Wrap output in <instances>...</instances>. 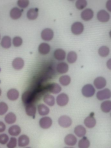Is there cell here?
<instances>
[{
    "label": "cell",
    "instance_id": "484cf974",
    "mask_svg": "<svg viewBox=\"0 0 111 148\" xmlns=\"http://www.w3.org/2000/svg\"><path fill=\"white\" fill-rule=\"evenodd\" d=\"M1 44L4 48H9L12 46V40L9 36H5L3 38L1 41Z\"/></svg>",
    "mask_w": 111,
    "mask_h": 148
},
{
    "label": "cell",
    "instance_id": "ee69618b",
    "mask_svg": "<svg viewBox=\"0 0 111 148\" xmlns=\"http://www.w3.org/2000/svg\"><path fill=\"white\" fill-rule=\"evenodd\" d=\"M1 89H0V96H1Z\"/></svg>",
    "mask_w": 111,
    "mask_h": 148
},
{
    "label": "cell",
    "instance_id": "9c48e42d",
    "mask_svg": "<svg viewBox=\"0 0 111 148\" xmlns=\"http://www.w3.org/2000/svg\"><path fill=\"white\" fill-rule=\"evenodd\" d=\"M94 84L97 89H101L104 88L106 85V81L104 78L99 77L96 78Z\"/></svg>",
    "mask_w": 111,
    "mask_h": 148
},
{
    "label": "cell",
    "instance_id": "7a4b0ae2",
    "mask_svg": "<svg viewBox=\"0 0 111 148\" xmlns=\"http://www.w3.org/2000/svg\"><path fill=\"white\" fill-rule=\"evenodd\" d=\"M34 98V94L29 91L24 92L22 96V101L25 105L32 103Z\"/></svg>",
    "mask_w": 111,
    "mask_h": 148
},
{
    "label": "cell",
    "instance_id": "d590c367",
    "mask_svg": "<svg viewBox=\"0 0 111 148\" xmlns=\"http://www.w3.org/2000/svg\"><path fill=\"white\" fill-rule=\"evenodd\" d=\"M8 109L7 105L4 102L0 103V115H2L7 113Z\"/></svg>",
    "mask_w": 111,
    "mask_h": 148
},
{
    "label": "cell",
    "instance_id": "e575fe53",
    "mask_svg": "<svg viewBox=\"0 0 111 148\" xmlns=\"http://www.w3.org/2000/svg\"><path fill=\"white\" fill-rule=\"evenodd\" d=\"M87 2L85 0H78L76 3V7L78 9L82 10L86 6Z\"/></svg>",
    "mask_w": 111,
    "mask_h": 148
},
{
    "label": "cell",
    "instance_id": "60d3db41",
    "mask_svg": "<svg viewBox=\"0 0 111 148\" xmlns=\"http://www.w3.org/2000/svg\"><path fill=\"white\" fill-rule=\"evenodd\" d=\"M5 129V125L2 121H0V133L4 132Z\"/></svg>",
    "mask_w": 111,
    "mask_h": 148
},
{
    "label": "cell",
    "instance_id": "b9f144b4",
    "mask_svg": "<svg viewBox=\"0 0 111 148\" xmlns=\"http://www.w3.org/2000/svg\"><path fill=\"white\" fill-rule=\"evenodd\" d=\"M107 8L110 12H111V1H108L106 4Z\"/></svg>",
    "mask_w": 111,
    "mask_h": 148
},
{
    "label": "cell",
    "instance_id": "1f68e13d",
    "mask_svg": "<svg viewBox=\"0 0 111 148\" xmlns=\"http://www.w3.org/2000/svg\"><path fill=\"white\" fill-rule=\"evenodd\" d=\"M59 81L61 85L64 86H66L70 83L71 79L70 77L68 75H65L60 77Z\"/></svg>",
    "mask_w": 111,
    "mask_h": 148
},
{
    "label": "cell",
    "instance_id": "4fadbf2b",
    "mask_svg": "<svg viewBox=\"0 0 111 148\" xmlns=\"http://www.w3.org/2000/svg\"><path fill=\"white\" fill-rule=\"evenodd\" d=\"M81 16L83 20L86 21L90 20L93 17V11L89 8L86 9L83 11Z\"/></svg>",
    "mask_w": 111,
    "mask_h": 148
},
{
    "label": "cell",
    "instance_id": "603a6c76",
    "mask_svg": "<svg viewBox=\"0 0 111 148\" xmlns=\"http://www.w3.org/2000/svg\"><path fill=\"white\" fill-rule=\"evenodd\" d=\"M38 10L37 8L30 9L27 13V18L31 20H34L37 18L38 16Z\"/></svg>",
    "mask_w": 111,
    "mask_h": 148
},
{
    "label": "cell",
    "instance_id": "74e56055",
    "mask_svg": "<svg viewBox=\"0 0 111 148\" xmlns=\"http://www.w3.org/2000/svg\"><path fill=\"white\" fill-rule=\"evenodd\" d=\"M17 144L16 139L14 137L11 138L9 143L7 145L8 148H15Z\"/></svg>",
    "mask_w": 111,
    "mask_h": 148
},
{
    "label": "cell",
    "instance_id": "836d02e7",
    "mask_svg": "<svg viewBox=\"0 0 111 148\" xmlns=\"http://www.w3.org/2000/svg\"><path fill=\"white\" fill-rule=\"evenodd\" d=\"M77 58L76 52L71 51L69 53L67 56L68 62L70 63H73L76 62Z\"/></svg>",
    "mask_w": 111,
    "mask_h": 148
},
{
    "label": "cell",
    "instance_id": "8d00e7d4",
    "mask_svg": "<svg viewBox=\"0 0 111 148\" xmlns=\"http://www.w3.org/2000/svg\"><path fill=\"white\" fill-rule=\"evenodd\" d=\"M13 43L14 46L18 47L22 45V43H23V41L21 38L16 37L13 38Z\"/></svg>",
    "mask_w": 111,
    "mask_h": 148
},
{
    "label": "cell",
    "instance_id": "83f0119b",
    "mask_svg": "<svg viewBox=\"0 0 111 148\" xmlns=\"http://www.w3.org/2000/svg\"><path fill=\"white\" fill-rule=\"evenodd\" d=\"M43 100L46 104L50 106H52L55 104L54 97L50 94H46L44 97Z\"/></svg>",
    "mask_w": 111,
    "mask_h": 148
},
{
    "label": "cell",
    "instance_id": "277c9868",
    "mask_svg": "<svg viewBox=\"0 0 111 148\" xmlns=\"http://www.w3.org/2000/svg\"><path fill=\"white\" fill-rule=\"evenodd\" d=\"M84 30V26L80 22H76L72 25V31L74 35H79L81 34Z\"/></svg>",
    "mask_w": 111,
    "mask_h": 148
},
{
    "label": "cell",
    "instance_id": "4316f807",
    "mask_svg": "<svg viewBox=\"0 0 111 148\" xmlns=\"http://www.w3.org/2000/svg\"><path fill=\"white\" fill-rule=\"evenodd\" d=\"M38 110L39 113L42 116L48 115L50 112L49 108L43 104H40L38 106Z\"/></svg>",
    "mask_w": 111,
    "mask_h": 148
},
{
    "label": "cell",
    "instance_id": "f1b7e54d",
    "mask_svg": "<svg viewBox=\"0 0 111 148\" xmlns=\"http://www.w3.org/2000/svg\"><path fill=\"white\" fill-rule=\"evenodd\" d=\"M16 116L15 114L10 113L5 116V120L7 124H12L14 123L16 121Z\"/></svg>",
    "mask_w": 111,
    "mask_h": 148
},
{
    "label": "cell",
    "instance_id": "5bb4252c",
    "mask_svg": "<svg viewBox=\"0 0 111 148\" xmlns=\"http://www.w3.org/2000/svg\"><path fill=\"white\" fill-rule=\"evenodd\" d=\"M25 106V110L27 115L29 116L35 117L36 112L35 106L32 103Z\"/></svg>",
    "mask_w": 111,
    "mask_h": 148
},
{
    "label": "cell",
    "instance_id": "52a82bcc",
    "mask_svg": "<svg viewBox=\"0 0 111 148\" xmlns=\"http://www.w3.org/2000/svg\"><path fill=\"white\" fill-rule=\"evenodd\" d=\"M53 31L50 29H44L41 33V37L43 40L46 41L51 40L54 37Z\"/></svg>",
    "mask_w": 111,
    "mask_h": 148
},
{
    "label": "cell",
    "instance_id": "f35d334b",
    "mask_svg": "<svg viewBox=\"0 0 111 148\" xmlns=\"http://www.w3.org/2000/svg\"><path fill=\"white\" fill-rule=\"evenodd\" d=\"M9 140V136L5 134L0 135V143L3 145L6 144Z\"/></svg>",
    "mask_w": 111,
    "mask_h": 148
},
{
    "label": "cell",
    "instance_id": "bcb514c9",
    "mask_svg": "<svg viewBox=\"0 0 111 148\" xmlns=\"http://www.w3.org/2000/svg\"><path fill=\"white\" fill-rule=\"evenodd\" d=\"M30 148V147H27V148Z\"/></svg>",
    "mask_w": 111,
    "mask_h": 148
},
{
    "label": "cell",
    "instance_id": "f6af8a7d",
    "mask_svg": "<svg viewBox=\"0 0 111 148\" xmlns=\"http://www.w3.org/2000/svg\"><path fill=\"white\" fill-rule=\"evenodd\" d=\"M63 148H74L72 147H65Z\"/></svg>",
    "mask_w": 111,
    "mask_h": 148
},
{
    "label": "cell",
    "instance_id": "8992f818",
    "mask_svg": "<svg viewBox=\"0 0 111 148\" xmlns=\"http://www.w3.org/2000/svg\"><path fill=\"white\" fill-rule=\"evenodd\" d=\"M69 100V97L65 93H61L57 97V104L60 106H64L67 104Z\"/></svg>",
    "mask_w": 111,
    "mask_h": 148
},
{
    "label": "cell",
    "instance_id": "ffe728a7",
    "mask_svg": "<svg viewBox=\"0 0 111 148\" xmlns=\"http://www.w3.org/2000/svg\"><path fill=\"white\" fill-rule=\"evenodd\" d=\"M29 141L28 136L26 135H22L19 136L18 138V146L20 147H25L29 145Z\"/></svg>",
    "mask_w": 111,
    "mask_h": 148
},
{
    "label": "cell",
    "instance_id": "8fae6325",
    "mask_svg": "<svg viewBox=\"0 0 111 148\" xmlns=\"http://www.w3.org/2000/svg\"><path fill=\"white\" fill-rule=\"evenodd\" d=\"M96 120L93 115L91 114L86 118L84 121V124L86 126L89 128H92L96 125Z\"/></svg>",
    "mask_w": 111,
    "mask_h": 148
},
{
    "label": "cell",
    "instance_id": "f546056e",
    "mask_svg": "<svg viewBox=\"0 0 111 148\" xmlns=\"http://www.w3.org/2000/svg\"><path fill=\"white\" fill-rule=\"evenodd\" d=\"M101 110L105 113L110 112L111 109V102L110 100H107L103 102L101 105Z\"/></svg>",
    "mask_w": 111,
    "mask_h": 148
},
{
    "label": "cell",
    "instance_id": "7c38bea8",
    "mask_svg": "<svg viewBox=\"0 0 111 148\" xmlns=\"http://www.w3.org/2000/svg\"><path fill=\"white\" fill-rule=\"evenodd\" d=\"M12 64L14 69L19 70L23 68L24 65V62L22 59L18 57L14 59Z\"/></svg>",
    "mask_w": 111,
    "mask_h": 148
},
{
    "label": "cell",
    "instance_id": "3957f363",
    "mask_svg": "<svg viewBox=\"0 0 111 148\" xmlns=\"http://www.w3.org/2000/svg\"><path fill=\"white\" fill-rule=\"evenodd\" d=\"M58 122L61 127L67 128L71 126L72 121L70 117L66 116H63L60 117L58 120Z\"/></svg>",
    "mask_w": 111,
    "mask_h": 148
},
{
    "label": "cell",
    "instance_id": "7bdbcfd3",
    "mask_svg": "<svg viewBox=\"0 0 111 148\" xmlns=\"http://www.w3.org/2000/svg\"><path fill=\"white\" fill-rule=\"evenodd\" d=\"M107 66L108 68L110 69H111V59H110L108 61L107 63Z\"/></svg>",
    "mask_w": 111,
    "mask_h": 148
},
{
    "label": "cell",
    "instance_id": "7402d4cb",
    "mask_svg": "<svg viewBox=\"0 0 111 148\" xmlns=\"http://www.w3.org/2000/svg\"><path fill=\"white\" fill-rule=\"evenodd\" d=\"M74 132L78 136L82 137L86 134V131L84 127L82 125H79L75 128Z\"/></svg>",
    "mask_w": 111,
    "mask_h": 148
},
{
    "label": "cell",
    "instance_id": "44dd1931",
    "mask_svg": "<svg viewBox=\"0 0 111 148\" xmlns=\"http://www.w3.org/2000/svg\"><path fill=\"white\" fill-rule=\"evenodd\" d=\"M39 51L42 55L48 54L50 50V47L48 44L43 43L41 44L38 48Z\"/></svg>",
    "mask_w": 111,
    "mask_h": 148
},
{
    "label": "cell",
    "instance_id": "ab89813d",
    "mask_svg": "<svg viewBox=\"0 0 111 148\" xmlns=\"http://www.w3.org/2000/svg\"><path fill=\"white\" fill-rule=\"evenodd\" d=\"M29 4V1L27 0H20L18 2V4L19 7L22 8H27Z\"/></svg>",
    "mask_w": 111,
    "mask_h": 148
},
{
    "label": "cell",
    "instance_id": "d6a6232c",
    "mask_svg": "<svg viewBox=\"0 0 111 148\" xmlns=\"http://www.w3.org/2000/svg\"><path fill=\"white\" fill-rule=\"evenodd\" d=\"M98 53L101 57H106L109 54L110 50L109 48L106 46H102L99 48Z\"/></svg>",
    "mask_w": 111,
    "mask_h": 148
},
{
    "label": "cell",
    "instance_id": "6da1fadb",
    "mask_svg": "<svg viewBox=\"0 0 111 148\" xmlns=\"http://www.w3.org/2000/svg\"><path fill=\"white\" fill-rule=\"evenodd\" d=\"M82 93L86 97H92L95 94V90L93 86L90 84L85 85L82 89Z\"/></svg>",
    "mask_w": 111,
    "mask_h": 148
},
{
    "label": "cell",
    "instance_id": "9a60e30c",
    "mask_svg": "<svg viewBox=\"0 0 111 148\" xmlns=\"http://www.w3.org/2000/svg\"><path fill=\"white\" fill-rule=\"evenodd\" d=\"M7 96L8 98L10 100L15 101L18 98L19 93L16 89H11L7 92Z\"/></svg>",
    "mask_w": 111,
    "mask_h": 148
},
{
    "label": "cell",
    "instance_id": "30bf717a",
    "mask_svg": "<svg viewBox=\"0 0 111 148\" xmlns=\"http://www.w3.org/2000/svg\"><path fill=\"white\" fill-rule=\"evenodd\" d=\"M98 20L102 22H106L109 20L110 16L109 14L104 10L99 11L97 15Z\"/></svg>",
    "mask_w": 111,
    "mask_h": 148
},
{
    "label": "cell",
    "instance_id": "5b68a950",
    "mask_svg": "<svg viewBox=\"0 0 111 148\" xmlns=\"http://www.w3.org/2000/svg\"><path fill=\"white\" fill-rule=\"evenodd\" d=\"M111 97V91L109 89H105L99 91L97 94V97L99 100L109 99Z\"/></svg>",
    "mask_w": 111,
    "mask_h": 148
},
{
    "label": "cell",
    "instance_id": "4dcf8cb0",
    "mask_svg": "<svg viewBox=\"0 0 111 148\" xmlns=\"http://www.w3.org/2000/svg\"><path fill=\"white\" fill-rule=\"evenodd\" d=\"M90 146V142L86 137H84L79 142V148H88Z\"/></svg>",
    "mask_w": 111,
    "mask_h": 148
},
{
    "label": "cell",
    "instance_id": "d4e9b609",
    "mask_svg": "<svg viewBox=\"0 0 111 148\" xmlns=\"http://www.w3.org/2000/svg\"><path fill=\"white\" fill-rule=\"evenodd\" d=\"M10 134L13 136H17L20 134L21 130L18 125H15L10 128L8 130Z\"/></svg>",
    "mask_w": 111,
    "mask_h": 148
},
{
    "label": "cell",
    "instance_id": "ba28073f",
    "mask_svg": "<svg viewBox=\"0 0 111 148\" xmlns=\"http://www.w3.org/2000/svg\"><path fill=\"white\" fill-rule=\"evenodd\" d=\"M52 124V119L49 117H44L39 121V125L41 128L47 129L50 127Z\"/></svg>",
    "mask_w": 111,
    "mask_h": 148
},
{
    "label": "cell",
    "instance_id": "d6986e66",
    "mask_svg": "<svg viewBox=\"0 0 111 148\" xmlns=\"http://www.w3.org/2000/svg\"><path fill=\"white\" fill-rule=\"evenodd\" d=\"M54 57L59 61L64 60L66 57V53L64 50L62 49H58L55 50L54 53Z\"/></svg>",
    "mask_w": 111,
    "mask_h": 148
},
{
    "label": "cell",
    "instance_id": "ac0fdd59",
    "mask_svg": "<svg viewBox=\"0 0 111 148\" xmlns=\"http://www.w3.org/2000/svg\"><path fill=\"white\" fill-rule=\"evenodd\" d=\"M21 10L18 8H14L11 10L10 15L11 18L14 20L18 19L22 15Z\"/></svg>",
    "mask_w": 111,
    "mask_h": 148
},
{
    "label": "cell",
    "instance_id": "2e32d148",
    "mask_svg": "<svg viewBox=\"0 0 111 148\" xmlns=\"http://www.w3.org/2000/svg\"><path fill=\"white\" fill-rule=\"evenodd\" d=\"M77 141L76 137L71 134L67 135L65 138V143L69 146H74L76 144Z\"/></svg>",
    "mask_w": 111,
    "mask_h": 148
},
{
    "label": "cell",
    "instance_id": "e0dca14e",
    "mask_svg": "<svg viewBox=\"0 0 111 148\" xmlns=\"http://www.w3.org/2000/svg\"><path fill=\"white\" fill-rule=\"evenodd\" d=\"M48 91L50 93L54 94H57L61 91L62 88L58 84L52 83L48 87Z\"/></svg>",
    "mask_w": 111,
    "mask_h": 148
},
{
    "label": "cell",
    "instance_id": "cb8c5ba5",
    "mask_svg": "<svg viewBox=\"0 0 111 148\" xmlns=\"http://www.w3.org/2000/svg\"><path fill=\"white\" fill-rule=\"evenodd\" d=\"M68 65L64 62L58 64L57 66V71L61 74L66 73L68 72Z\"/></svg>",
    "mask_w": 111,
    "mask_h": 148
}]
</instances>
